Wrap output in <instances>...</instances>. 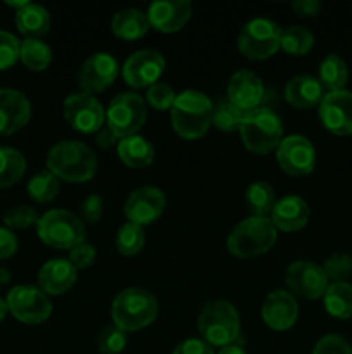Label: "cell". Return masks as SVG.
<instances>
[{
    "mask_svg": "<svg viewBox=\"0 0 352 354\" xmlns=\"http://www.w3.org/2000/svg\"><path fill=\"white\" fill-rule=\"evenodd\" d=\"M320 120L333 135H352V92L338 90L324 93L320 104Z\"/></svg>",
    "mask_w": 352,
    "mask_h": 354,
    "instance_id": "obj_16",
    "label": "cell"
},
{
    "mask_svg": "<svg viewBox=\"0 0 352 354\" xmlns=\"http://www.w3.org/2000/svg\"><path fill=\"white\" fill-rule=\"evenodd\" d=\"M19 59L31 71H45L52 62V48L40 38H24L19 45Z\"/></svg>",
    "mask_w": 352,
    "mask_h": 354,
    "instance_id": "obj_31",
    "label": "cell"
},
{
    "mask_svg": "<svg viewBox=\"0 0 352 354\" xmlns=\"http://www.w3.org/2000/svg\"><path fill=\"white\" fill-rule=\"evenodd\" d=\"M21 41L9 31L0 30V71L12 68L19 59Z\"/></svg>",
    "mask_w": 352,
    "mask_h": 354,
    "instance_id": "obj_40",
    "label": "cell"
},
{
    "mask_svg": "<svg viewBox=\"0 0 352 354\" xmlns=\"http://www.w3.org/2000/svg\"><path fill=\"white\" fill-rule=\"evenodd\" d=\"M76 273L69 259H50L38 272V287L47 296H62L76 283Z\"/></svg>",
    "mask_w": 352,
    "mask_h": 354,
    "instance_id": "obj_22",
    "label": "cell"
},
{
    "mask_svg": "<svg viewBox=\"0 0 352 354\" xmlns=\"http://www.w3.org/2000/svg\"><path fill=\"white\" fill-rule=\"evenodd\" d=\"M38 213L30 206H16L3 214V223L9 228H30L31 225H37Z\"/></svg>",
    "mask_w": 352,
    "mask_h": 354,
    "instance_id": "obj_41",
    "label": "cell"
},
{
    "mask_svg": "<svg viewBox=\"0 0 352 354\" xmlns=\"http://www.w3.org/2000/svg\"><path fill=\"white\" fill-rule=\"evenodd\" d=\"M26 173V159L19 151L0 147V189L14 185Z\"/></svg>",
    "mask_w": 352,
    "mask_h": 354,
    "instance_id": "obj_32",
    "label": "cell"
},
{
    "mask_svg": "<svg viewBox=\"0 0 352 354\" xmlns=\"http://www.w3.org/2000/svg\"><path fill=\"white\" fill-rule=\"evenodd\" d=\"M349 82V68L344 59L337 54H330L320 64V83L328 92L344 90Z\"/></svg>",
    "mask_w": 352,
    "mask_h": 354,
    "instance_id": "obj_29",
    "label": "cell"
},
{
    "mask_svg": "<svg viewBox=\"0 0 352 354\" xmlns=\"http://www.w3.org/2000/svg\"><path fill=\"white\" fill-rule=\"evenodd\" d=\"M286 287L304 299H320L328 289V277L323 266L313 261H293L285 273Z\"/></svg>",
    "mask_w": 352,
    "mask_h": 354,
    "instance_id": "obj_13",
    "label": "cell"
},
{
    "mask_svg": "<svg viewBox=\"0 0 352 354\" xmlns=\"http://www.w3.org/2000/svg\"><path fill=\"white\" fill-rule=\"evenodd\" d=\"M37 232L43 244L59 251H71L85 242V225L76 214L66 209L47 211L38 218Z\"/></svg>",
    "mask_w": 352,
    "mask_h": 354,
    "instance_id": "obj_7",
    "label": "cell"
},
{
    "mask_svg": "<svg viewBox=\"0 0 352 354\" xmlns=\"http://www.w3.org/2000/svg\"><path fill=\"white\" fill-rule=\"evenodd\" d=\"M202 341L211 348H226L237 344L240 337V317L235 306L228 301H211L200 310L197 320Z\"/></svg>",
    "mask_w": 352,
    "mask_h": 354,
    "instance_id": "obj_3",
    "label": "cell"
},
{
    "mask_svg": "<svg viewBox=\"0 0 352 354\" xmlns=\"http://www.w3.org/2000/svg\"><path fill=\"white\" fill-rule=\"evenodd\" d=\"M117 142H119V138L116 137V133H114L107 124H104V127L97 131V144H99V147L102 149L113 147V145L117 144Z\"/></svg>",
    "mask_w": 352,
    "mask_h": 354,
    "instance_id": "obj_48",
    "label": "cell"
},
{
    "mask_svg": "<svg viewBox=\"0 0 352 354\" xmlns=\"http://www.w3.org/2000/svg\"><path fill=\"white\" fill-rule=\"evenodd\" d=\"M107 127L119 140L138 135L147 120V106L138 93L124 92L110 100L106 113Z\"/></svg>",
    "mask_w": 352,
    "mask_h": 354,
    "instance_id": "obj_9",
    "label": "cell"
},
{
    "mask_svg": "<svg viewBox=\"0 0 352 354\" xmlns=\"http://www.w3.org/2000/svg\"><path fill=\"white\" fill-rule=\"evenodd\" d=\"M314 37L309 30L302 26H290L282 33L280 48L290 55H306L313 48Z\"/></svg>",
    "mask_w": 352,
    "mask_h": 354,
    "instance_id": "obj_34",
    "label": "cell"
},
{
    "mask_svg": "<svg viewBox=\"0 0 352 354\" xmlns=\"http://www.w3.org/2000/svg\"><path fill=\"white\" fill-rule=\"evenodd\" d=\"M150 28L147 14L138 9H123L114 14L110 21V30L117 38L126 41L138 40L144 37Z\"/></svg>",
    "mask_w": 352,
    "mask_h": 354,
    "instance_id": "obj_26",
    "label": "cell"
},
{
    "mask_svg": "<svg viewBox=\"0 0 352 354\" xmlns=\"http://www.w3.org/2000/svg\"><path fill=\"white\" fill-rule=\"evenodd\" d=\"M17 30L28 38H40L50 31V14L38 3H26L16 12Z\"/></svg>",
    "mask_w": 352,
    "mask_h": 354,
    "instance_id": "obj_27",
    "label": "cell"
},
{
    "mask_svg": "<svg viewBox=\"0 0 352 354\" xmlns=\"http://www.w3.org/2000/svg\"><path fill=\"white\" fill-rule=\"evenodd\" d=\"M110 313L117 328L123 332H138L157 318L159 304L148 290L130 287L114 297Z\"/></svg>",
    "mask_w": 352,
    "mask_h": 354,
    "instance_id": "obj_4",
    "label": "cell"
},
{
    "mask_svg": "<svg viewBox=\"0 0 352 354\" xmlns=\"http://www.w3.org/2000/svg\"><path fill=\"white\" fill-rule=\"evenodd\" d=\"M175 100V90L164 82H157L152 86H148L147 95H145V102H148V106H152L157 111H171Z\"/></svg>",
    "mask_w": 352,
    "mask_h": 354,
    "instance_id": "obj_38",
    "label": "cell"
},
{
    "mask_svg": "<svg viewBox=\"0 0 352 354\" xmlns=\"http://www.w3.org/2000/svg\"><path fill=\"white\" fill-rule=\"evenodd\" d=\"M214 104L197 90H185L176 95L171 107L173 130L185 140H199L213 124Z\"/></svg>",
    "mask_w": 352,
    "mask_h": 354,
    "instance_id": "obj_2",
    "label": "cell"
},
{
    "mask_svg": "<svg viewBox=\"0 0 352 354\" xmlns=\"http://www.w3.org/2000/svg\"><path fill=\"white\" fill-rule=\"evenodd\" d=\"M104 213V199L97 194L86 197L81 204V218L88 223H97L102 218Z\"/></svg>",
    "mask_w": 352,
    "mask_h": 354,
    "instance_id": "obj_44",
    "label": "cell"
},
{
    "mask_svg": "<svg viewBox=\"0 0 352 354\" xmlns=\"http://www.w3.org/2000/svg\"><path fill=\"white\" fill-rule=\"evenodd\" d=\"M59 190H61V182H59L57 176L54 173L40 171L33 176V178L28 182V194L33 201L37 203L45 204L50 203L57 197Z\"/></svg>",
    "mask_w": 352,
    "mask_h": 354,
    "instance_id": "obj_33",
    "label": "cell"
},
{
    "mask_svg": "<svg viewBox=\"0 0 352 354\" xmlns=\"http://www.w3.org/2000/svg\"><path fill=\"white\" fill-rule=\"evenodd\" d=\"M323 270L328 280H333V283L345 282L352 273V258L344 252H337L324 261Z\"/></svg>",
    "mask_w": 352,
    "mask_h": 354,
    "instance_id": "obj_39",
    "label": "cell"
},
{
    "mask_svg": "<svg viewBox=\"0 0 352 354\" xmlns=\"http://www.w3.org/2000/svg\"><path fill=\"white\" fill-rule=\"evenodd\" d=\"M245 203L252 216L268 218L276 204L275 189L268 182H254L245 192Z\"/></svg>",
    "mask_w": 352,
    "mask_h": 354,
    "instance_id": "obj_30",
    "label": "cell"
},
{
    "mask_svg": "<svg viewBox=\"0 0 352 354\" xmlns=\"http://www.w3.org/2000/svg\"><path fill=\"white\" fill-rule=\"evenodd\" d=\"M276 161L286 175H309L316 165V151L314 145L302 135H289L283 137L276 149Z\"/></svg>",
    "mask_w": 352,
    "mask_h": 354,
    "instance_id": "obj_12",
    "label": "cell"
},
{
    "mask_svg": "<svg viewBox=\"0 0 352 354\" xmlns=\"http://www.w3.org/2000/svg\"><path fill=\"white\" fill-rule=\"evenodd\" d=\"M324 310L338 320L352 317V286L347 282L330 283L323 296Z\"/></svg>",
    "mask_w": 352,
    "mask_h": 354,
    "instance_id": "obj_28",
    "label": "cell"
},
{
    "mask_svg": "<svg viewBox=\"0 0 352 354\" xmlns=\"http://www.w3.org/2000/svg\"><path fill=\"white\" fill-rule=\"evenodd\" d=\"M126 332L117 328L116 325H109L100 332L97 346H99L100 354H119L126 348Z\"/></svg>",
    "mask_w": 352,
    "mask_h": 354,
    "instance_id": "obj_37",
    "label": "cell"
},
{
    "mask_svg": "<svg viewBox=\"0 0 352 354\" xmlns=\"http://www.w3.org/2000/svg\"><path fill=\"white\" fill-rule=\"evenodd\" d=\"M261 315L264 324L273 330H289L295 325L297 317H299V304L292 292L282 289L273 290L264 299Z\"/></svg>",
    "mask_w": 352,
    "mask_h": 354,
    "instance_id": "obj_19",
    "label": "cell"
},
{
    "mask_svg": "<svg viewBox=\"0 0 352 354\" xmlns=\"http://www.w3.org/2000/svg\"><path fill=\"white\" fill-rule=\"evenodd\" d=\"M311 209L306 201L299 196H285L276 201L269 220L273 221L276 230L299 232L309 221Z\"/></svg>",
    "mask_w": 352,
    "mask_h": 354,
    "instance_id": "obj_23",
    "label": "cell"
},
{
    "mask_svg": "<svg viewBox=\"0 0 352 354\" xmlns=\"http://www.w3.org/2000/svg\"><path fill=\"white\" fill-rule=\"evenodd\" d=\"M7 310L21 324H43L52 315V303L47 294L35 286H17L7 294Z\"/></svg>",
    "mask_w": 352,
    "mask_h": 354,
    "instance_id": "obj_10",
    "label": "cell"
},
{
    "mask_svg": "<svg viewBox=\"0 0 352 354\" xmlns=\"http://www.w3.org/2000/svg\"><path fill=\"white\" fill-rule=\"evenodd\" d=\"M117 158L128 168H148L155 158L154 145L140 135L123 138V140L117 142Z\"/></svg>",
    "mask_w": 352,
    "mask_h": 354,
    "instance_id": "obj_25",
    "label": "cell"
},
{
    "mask_svg": "<svg viewBox=\"0 0 352 354\" xmlns=\"http://www.w3.org/2000/svg\"><path fill=\"white\" fill-rule=\"evenodd\" d=\"M47 168L59 180H66L69 183H85L95 176L97 156L83 142L64 140L48 151Z\"/></svg>",
    "mask_w": 352,
    "mask_h": 354,
    "instance_id": "obj_1",
    "label": "cell"
},
{
    "mask_svg": "<svg viewBox=\"0 0 352 354\" xmlns=\"http://www.w3.org/2000/svg\"><path fill=\"white\" fill-rule=\"evenodd\" d=\"M226 99L244 113L257 109L264 99L262 80L248 69H240L228 82Z\"/></svg>",
    "mask_w": 352,
    "mask_h": 354,
    "instance_id": "obj_18",
    "label": "cell"
},
{
    "mask_svg": "<svg viewBox=\"0 0 352 354\" xmlns=\"http://www.w3.org/2000/svg\"><path fill=\"white\" fill-rule=\"evenodd\" d=\"M166 197L157 187H141L133 190L124 203V214L130 223L145 227L164 213Z\"/></svg>",
    "mask_w": 352,
    "mask_h": 354,
    "instance_id": "obj_17",
    "label": "cell"
},
{
    "mask_svg": "<svg viewBox=\"0 0 352 354\" xmlns=\"http://www.w3.org/2000/svg\"><path fill=\"white\" fill-rule=\"evenodd\" d=\"M173 354H216L214 348H211L202 339H186L182 344L176 346Z\"/></svg>",
    "mask_w": 352,
    "mask_h": 354,
    "instance_id": "obj_45",
    "label": "cell"
},
{
    "mask_svg": "<svg viewBox=\"0 0 352 354\" xmlns=\"http://www.w3.org/2000/svg\"><path fill=\"white\" fill-rule=\"evenodd\" d=\"M238 133L247 151L257 156H268L276 151L283 140V124L278 114L271 109L257 107L245 113Z\"/></svg>",
    "mask_w": 352,
    "mask_h": 354,
    "instance_id": "obj_5",
    "label": "cell"
},
{
    "mask_svg": "<svg viewBox=\"0 0 352 354\" xmlns=\"http://www.w3.org/2000/svg\"><path fill=\"white\" fill-rule=\"evenodd\" d=\"M31 104L23 92L0 88V135H12L28 124Z\"/></svg>",
    "mask_w": 352,
    "mask_h": 354,
    "instance_id": "obj_21",
    "label": "cell"
},
{
    "mask_svg": "<svg viewBox=\"0 0 352 354\" xmlns=\"http://www.w3.org/2000/svg\"><path fill=\"white\" fill-rule=\"evenodd\" d=\"M6 3H7V6H9V7H14V9L19 10V9H23V7L26 6V3H30V2H28V0H21V2H12V0H7Z\"/></svg>",
    "mask_w": 352,
    "mask_h": 354,
    "instance_id": "obj_51",
    "label": "cell"
},
{
    "mask_svg": "<svg viewBox=\"0 0 352 354\" xmlns=\"http://www.w3.org/2000/svg\"><path fill=\"white\" fill-rule=\"evenodd\" d=\"M7 303L3 299H0V322L3 320V318H6V315H7Z\"/></svg>",
    "mask_w": 352,
    "mask_h": 354,
    "instance_id": "obj_52",
    "label": "cell"
},
{
    "mask_svg": "<svg viewBox=\"0 0 352 354\" xmlns=\"http://www.w3.org/2000/svg\"><path fill=\"white\" fill-rule=\"evenodd\" d=\"M9 280H10V272L7 268H2V266H0V286L7 283Z\"/></svg>",
    "mask_w": 352,
    "mask_h": 354,
    "instance_id": "obj_50",
    "label": "cell"
},
{
    "mask_svg": "<svg viewBox=\"0 0 352 354\" xmlns=\"http://www.w3.org/2000/svg\"><path fill=\"white\" fill-rule=\"evenodd\" d=\"M148 23L161 33H176L192 17V3L188 0H159L148 7Z\"/></svg>",
    "mask_w": 352,
    "mask_h": 354,
    "instance_id": "obj_20",
    "label": "cell"
},
{
    "mask_svg": "<svg viewBox=\"0 0 352 354\" xmlns=\"http://www.w3.org/2000/svg\"><path fill=\"white\" fill-rule=\"evenodd\" d=\"M283 30L271 19L248 21L238 33V50L251 61H264L280 50Z\"/></svg>",
    "mask_w": 352,
    "mask_h": 354,
    "instance_id": "obj_8",
    "label": "cell"
},
{
    "mask_svg": "<svg viewBox=\"0 0 352 354\" xmlns=\"http://www.w3.org/2000/svg\"><path fill=\"white\" fill-rule=\"evenodd\" d=\"M217 354H247V351L240 344H230L226 348H221Z\"/></svg>",
    "mask_w": 352,
    "mask_h": 354,
    "instance_id": "obj_49",
    "label": "cell"
},
{
    "mask_svg": "<svg viewBox=\"0 0 352 354\" xmlns=\"http://www.w3.org/2000/svg\"><path fill=\"white\" fill-rule=\"evenodd\" d=\"M313 354H352V348L344 337L330 334L316 342Z\"/></svg>",
    "mask_w": 352,
    "mask_h": 354,
    "instance_id": "obj_42",
    "label": "cell"
},
{
    "mask_svg": "<svg viewBox=\"0 0 352 354\" xmlns=\"http://www.w3.org/2000/svg\"><path fill=\"white\" fill-rule=\"evenodd\" d=\"M145 245V232L144 227H138L135 223H124L117 230L116 235V249L123 256H137Z\"/></svg>",
    "mask_w": 352,
    "mask_h": 354,
    "instance_id": "obj_36",
    "label": "cell"
},
{
    "mask_svg": "<svg viewBox=\"0 0 352 354\" xmlns=\"http://www.w3.org/2000/svg\"><path fill=\"white\" fill-rule=\"evenodd\" d=\"M119 75V64L114 55L99 52L86 59L78 73V86L83 93L95 95L104 92L116 82Z\"/></svg>",
    "mask_w": 352,
    "mask_h": 354,
    "instance_id": "obj_14",
    "label": "cell"
},
{
    "mask_svg": "<svg viewBox=\"0 0 352 354\" xmlns=\"http://www.w3.org/2000/svg\"><path fill=\"white\" fill-rule=\"evenodd\" d=\"M292 9L299 16L313 17L321 12V3L317 0H295V2H292Z\"/></svg>",
    "mask_w": 352,
    "mask_h": 354,
    "instance_id": "obj_47",
    "label": "cell"
},
{
    "mask_svg": "<svg viewBox=\"0 0 352 354\" xmlns=\"http://www.w3.org/2000/svg\"><path fill=\"white\" fill-rule=\"evenodd\" d=\"M276 228L269 218L251 216L242 220L228 235V252L237 258L266 254L276 244Z\"/></svg>",
    "mask_w": 352,
    "mask_h": 354,
    "instance_id": "obj_6",
    "label": "cell"
},
{
    "mask_svg": "<svg viewBox=\"0 0 352 354\" xmlns=\"http://www.w3.org/2000/svg\"><path fill=\"white\" fill-rule=\"evenodd\" d=\"M324 97V88L320 80L309 75H297L286 83L285 99L297 109H313L320 106Z\"/></svg>",
    "mask_w": 352,
    "mask_h": 354,
    "instance_id": "obj_24",
    "label": "cell"
},
{
    "mask_svg": "<svg viewBox=\"0 0 352 354\" xmlns=\"http://www.w3.org/2000/svg\"><path fill=\"white\" fill-rule=\"evenodd\" d=\"M17 239L9 228L0 227V259H7L16 254Z\"/></svg>",
    "mask_w": 352,
    "mask_h": 354,
    "instance_id": "obj_46",
    "label": "cell"
},
{
    "mask_svg": "<svg viewBox=\"0 0 352 354\" xmlns=\"http://www.w3.org/2000/svg\"><path fill=\"white\" fill-rule=\"evenodd\" d=\"M66 121L79 133H97L106 124V109L88 93H71L62 106Z\"/></svg>",
    "mask_w": 352,
    "mask_h": 354,
    "instance_id": "obj_11",
    "label": "cell"
},
{
    "mask_svg": "<svg viewBox=\"0 0 352 354\" xmlns=\"http://www.w3.org/2000/svg\"><path fill=\"white\" fill-rule=\"evenodd\" d=\"M166 68V61L159 52L144 48L126 59L123 78L131 88H148L159 82Z\"/></svg>",
    "mask_w": 352,
    "mask_h": 354,
    "instance_id": "obj_15",
    "label": "cell"
},
{
    "mask_svg": "<svg viewBox=\"0 0 352 354\" xmlns=\"http://www.w3.org/2000/svg\"><path fill=\"white\" fill-rule=\"evenodd\" d=\"M244 116V111L238 109L235 104H231L228 99H221L219 102L214 106L213 124L217 130L224 131V133H233V131L240 130Z\"/></svg>",
    "mask_w": 352,
    "mask_h": 354,
    "instance_id": "obj_35",
    "label": "cell"
},
{
    "mask_svg": "<svg viewBox=\"0 0 352 354\" xmlns=\"http://www.w3.org/2000/svg\"><path fill=\"white\" fill-rule=\"evenodd\" d=\"M95 258H97L95 248L86 244V242L76 245V248H72L71 251H69V263H71L76 270H85L88 268V266H92L93 261H95Z\"/></svg>",
    "mask_w": 352,
    "mask_h": 354,
    "instance_id": "obj_43",
    "label": "cell"
}]
</instances>
